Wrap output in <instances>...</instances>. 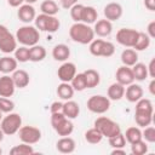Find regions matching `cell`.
Masks as SVG:
<instances>
[{
	"instance_id": "6da1fadb",
	"label": "cell",
	"mask_w": 155,
	"mask_h": 155,
	"mask_svg": "<svg viewBox=\"0 0 155 155\" xmlns=\"http://www.w3.org/2000/svg\"><path fill=\"white\" fill-rule=\"evenodd\" d=\"M94 31L93 28L90 27V24L82 23V22H75L70 29H69V36L73 41L81 44V45H87L94 39Z\"/></svg>"
},
{
	"instance_id": "7a4b0ae2",
	"label": "cell",
	"mask_w": 155,
	"mask_h": 155,
	"mask_svg": "<svg viewBox=\"0 0 155 155\" xmlns=\"http://www.w3.org/2000/svg\"><path fill=\"white\" fill-rule=\"evenodd\" d=\"M16 40L22 46L30 47V46H34V45H36L39 42L40 33L36 29V27L27 24V25H23V27L17 29V31H16Z\"/></svg>"
},
{
	"instance_id": "3957f363",
	"label": "cell",
	"mask_w": 155,
	"mask_h": 155,
	"mask_svg": "<svg viewBox=\"0 0 155 155\" xmlns=\"http://www.w3.org/2000/svg\"><path fill=\"white\" fill-rule=\"evenodd\" d=\"M94 127L99 130V132L103 134V137L110 138L121 132V128L117 122L113 121L111 119L107 116H99L94 120Z\"/></svg>"
},
{
	"instance_id": "277c9868",
	"label": "cell",
	"mask_w": 155,
	"mask_h": 155,
	"mask_svg": "<svg viewBox=\"0 0 155 155\" xmlns=\"http://www.w3.org/2000/svg\"><path fill=\"white\" fill-rule=\"evenodd\" d=\"M22 126V117L17 113H8L5 117L1 119L0 121V127L6 136H12L18 132V130Z\"/></svg>"
},
{
	"instance_id": "5b68a950",
	"label": "cell",
	"mask_w": 155,
	"mask_h": 155,
	"mask_svg": "<svg viewBox=\"0 0 155 155\" xmlns=\"http://www.w3.org/2000/svg\"><path fill=\"white\" fill-rule=\"evenodd\" d=\"M110 108V99L102 94H96L88 98L87 109L94 114H104Z\"/></svg>"
},
{
	"instance_id": "8992f818",
	"label": "cell",
	"mask_w": 155,
	"mask_h": 155,
	"mask_svg": "<svg viewBox=\"0 0 155 155\" xmlns=\"http://www.w3.org/2000/svg\"><path fill=\"white\" fill-rule=\"evenodd\" d=\"M17 48V40L16 36L10 33V30L0 24V51L4 53H11L15 52Z\"/></svg>"
},
{
	"instance_id": "52a82bcc",
	"label": "cell",
	"mask_w": 155,
	"mask_h": 155,
	"mask_svg": "<svg viewBox=\"0 0 155 155\" xmlns=\"http://www.w3.org/2000/svg\"><path fill=\"white\" fill-rule=\"evenodd\" d=\"M139 31L132 28H121L116 33V41L125 46V47H133L137 39H138Z\"/></svg>"
},
{
	"instance_id": "ba28073f",
	"label": "cell",
	"mask_w": 155,
	"mask_h": 155,
	"mask_svg": "<svg viewBox=\"0 0 155 155\" xmlns=\"http://www.w3.org/2000/svg\"><path fill=\"white\" fill-rule=\"evenodd\" d=\"M17 133L19 139L27 144H35L41 139V131L35 126H21Z\"/></svg>"
},
{
	"instance_id": "9c48e42d",
	"label": "cell",
	"mask_w": 155,
	"mask_h": 155,
	"mask_svg": "<svg viewBox=\"0 0 155 155\" xmlns=\"http://www.w3.org/2000/svg\"><path fill=\"white\" fill-rule=\"evenodd\" d=\"M76 74V65L71 62H64L57 70V76L62 82H70Z\"/></svg>"
},
{
	"instance_id": "30bf717a",
	"label": "cell",
	"mask_w": 155,
	"mask_h": 155,
	"mask_svg": "<svg viewBox=\"0 0 155 155\" xmlns=\"http://www.w3.org/2000/svg\"><path fill=\"white\" fill-rule=\"evenodd\" d=\"M115 78H116V82H119L124 86H127V85H130L134 81L132 68L127 67V65H121L120 68H117Z\"/></svg>"
},
{
	"instance_id": "8fae6325",
	"label": "cell",
	"mask_w": 155,
	"mask_h": 155,
	"mask_svg": "<svg viewBox=\"0 0 155 155\" xmlns=\"http://www.w3.org/2000/svg\"><path fill=\"white\" fill-rule=\"evenodd\" d=\"M122 12H124L122 6L119 2H109V4H107L105 7H104V11H103L105 19H108L110 22L120 19L121 16H122Z\"/></svg>"
},
{
	"instance_id": "7c38bea8",
	"label": "cell",
	"mask_w": 155,
	"mask_h": 155,
	"mask_svg": "<svg viewBox=\"0 0 155 155\" xmlns=\"http://www.w3.org/2000/svg\"><path fill=\"white\" fill-rule=\"evenodd\" d=\"M16 86L13 84V80L10 75L5 74L0 78V97H12L15 93Z\"/></svg>"
},
{
	"instance_id": "4fadbf2b",
	"label": "cell",
	"mask_w": 155,
	"mask_h": 155,
	"mask_svg": "<svg viewBox=\"0 0 155 155\" xmlns=\"http://www.w3.org/2000/svg\"><path fill=\"white\" fill-rule=\"evenodd\" d=\"M17 16L19 18V21H22L23 23H30L35 19L36 17V12H35V8L33 7V5L30 4H24V5H21L19 8H18V12H17Z\"/></svg>"
},
{
	"instance_id": "5bb4252c",
	"label": "cell",
	"mask_w": 155,
	"mask_h": 155,
	"mask_svg": "<svg viewBox=\"0 0 155 155\" xmlns=\"http://www.w3.org/2000/svg\"><path fill=\"white\" fill-rule=\"evenodd\" d=\"M143 93H144V91H143L142 86L132 82V84L127 85V87L125 88V96L124 97H126V99L128 102L136 103L137 101H139L143 97Z\"/></svg>"
},
{
	"instance_id": "9a60e30c",
	"label": "cell",
	"mask_w": 155,
	"mask_h": 155,
	"mask_svg": "<svg viewBox=\"0 0 155 155\" xmlns=\"http://www.w3.org/2000/svg\"><path fill=\"white\" fill-rule=\"evenodd\" d=\"M93 31L94 34H97L98 36L101 38H105V36H109L113 31V24L108 19H99V21H96L94 22V28H93Z\"/></svg>"
},
{
	"instance_id": "2e32d148",
	"label": "cell",
	"mask_w": 155,
	"mask_h": 155,
	"mask_svg": "<svg viewBox=\"0 0 155 155\" xmlns=\"http://www.w3.org/2000/svg\"><path fill=\"white\" fill-rule=\"evenodd\" d=\"M11 78L13 80V84H15L16 88H24L29 85V81H30L29 74L23 69H16L12 73Z\"/></svg>"
},
{
	"instance_id": "e0dca14e",
	"label": "cell",
	"mask_w": 155,
	"mask_h": 155,
	"mask_svg": "<svg viewBox=\"0 0 155 155\" xmlns=\"http://www.w3.org/2000/svg\"><path fill=\"white\" fill-rule=\"evenodd\" d=\"M56 148L62 154H71L75 150L76 144L71 137L67 136V137H62L61 139H58V142L56 143Z\"/></svg>"
},
{
	"instance_id": "ac0fdd59",
	"label": "cell",
	"mask_w": 155,
	"mask_h": 155,
	"mask_svg": "<svg viewBox=\"0 0 155 155\" xmlns=\"http://www.w3.org/2000/svg\"><path fill=\"white\" fill-rule=\"evenodd\" d=\"M63 114L65 117L73 120V119H76L80 114V107L76 102L69 99V101H65V103H63Z\"/></svg>"
},
{
	"instance_id": "d6986e66",
	"label": "cell",
	"mask_w": 155,
	"mask_h": 155,
	"mask_svg": "<svg viewBox=\"0 0 155 155\" xmlns=\"http://www.w3.org/2000/svg\"><path fill=\"white\" fill-rule=\"evenodd\" d=\"M17 64H18V62L16 61L15 57L4 56V57L0 58V71L2 74L13 73L17 69Z\"/></svg>"
},
{
	"instance_id": "ffe728a7",
	"label": "cell",
	"mask_w": 155,
	"mask_h": 155,
	"mask_svg": "<svg viewBox=\"0 0 155 155\" xmlns=\"http://www.w3.org/2000/svg\"><path fill=\"white\" fill-rule=\"evenodd\" d=\"M70 56V48L65 44H58L52 50V57L56 61L65 62Z\"/></svg>"
},
{
	"instance_id": "44dd1931",
	"label": "cell",
	"mask_w": 155,
	"mask_h": 155,
	"mask_svg": "<svg viewBox=\"0 0 155 155\" xmlns=\"http://www.w3.org/2000/svg\"><path fill=\"white\" fill-rule=\"evenodd\" d=\"M121 62L124 65L132 67L138 62V53L132 47H127L121 53Z\"/></svg>"
},
{
	"instance_id": "7402d4cb",
	"label": "cell",
	"mask_w": 155,
	"mask_h": 155,
	"mask_svg": "<svg viewBox=\"0 0 155 155\" xmlns=\"http://www.w3.org/2000/svg\"><path fill=\"white\" fill-rule=\"evenodd\" d=\"M54 131L58 133V136L61 137H67V136H70L74 131V124L71 122L70 119L65 117L64 120H62L56 127H54Z\"/></svg>"
},
{
	"instance_id": "603a6c76",
	"label": "cell",
	"mask_w": 155,
	"mask_h": 155,
	"mask_svg": "<svg viewBox=\"0 0 155 155\" xmlns=\"http://www.w3.org/2000/svg\"><path fill=\"white\" fill-rule=\"evenodd\" d=\"M125 96V86L119 84V82H114L108 87V98L110 101H120L122 97Z\"/></svg>"
},
{
	"instance_id": "cb8c5ba5",
	"label": "cell",
	"mask_w": 155,
	"mask_h": 155,
	"mask_svg": "<svg viewBox=\"0 0 155 155\" xmlns=\"http://www.w3.org/2000/svg\"><path fill=\"white\" fill-rule=\"evenodd\" d=\"M85 79H86V86L87 88H93L97 87L101 82V75L97 70L94 69H87L84 71Z\"/></svg>"
},
{
	"instance_id": "d4e9b609",
	"label": "cell",
	"mask_w": 155,
	"mask_h": 155,
	"mask_svg": "<svg viewBox=\"0 0 155 155\" xmlns=\"http://www.w3.org/2000/svg\"><path fill=\"white\" fill-rule=\"evenodd\" d=\"M46 57V50L44 46L34 45L29 47V61L31 62H41Z\"/></svg>"
},
{
	"instance_id": "484cf974",
	"label": "cell",
	"mask_w": 155,
	"mask_h": 155,
	"mask_svg": "<svg viewBox=\"0 0 155 155\" xmlns=\"http://www.w3.org/2000/svg\"><path fill=\"white\" fill-rule=\"evenodd\" d=\"M74 88L71 87V85L69 82H62L58 85L57 87V94L61 99H64V101H69L73 98L74 96Z\"/></svg>"
},
{
	"instance_id": "4316f807",
	"label": "cell",
	"mask_w": 155,
	"mask_h": 155,
	"mask_svg": "<svg viewBox=\"0 0 155 155\" xmlns=\"http://www.w3.org/2000/svg\"><path fill=\"white\" fill-rule=\"evenodd\" d=\"M98 18V12L93 6H85L84 11H82V17H81V22L86 23V24H92L97 21Z\"/></svg>"
},
{
	"instance_id": "83f0119b",
	"label": "cell",
	"mask_w": 155,
	"mask_h": 155,
	"mask_svg": "<svg viewBox=\"0 0 155 155\" xmlns=\"http://www.w3.org/2000/svg\"><path fill=\"white\" fill-rule=\"evenodd\" d=\"M136 113H147V114H154V107L150 99L148 98H140L136 102Z\"/></svg>"
},
{
	"instance_id": "f1b7e54d",
	"label": "cell",
	"mask_w": 155,
	"mask_h": 155,
	"mask_svg": "<svg viewBox=\"0 0 155 155\" xmlns=\"http://www.w3.org/2000/svg\"><path fill=\"white\" fill-rule=\"evenodd\" d=\"M40 10L42 13L45 15H48V16H56L59 11V7L58 5L56 4L54 0H45L41 2L40 5Z\"/></svg>"
},
{
	"instance_id": "f546056e",
	"label": "cell",
	"mask_w": 155,
	"mask_h": 155,
	"mask_svg": "<svg viewBox=\"0 0 155 155\" xmlns=\"http://www.w3.org/2000/svg\"><path fill=\"white\" fill-rule=\"evenodd\" d=\"M132 68V71H133V76H134V80H138V81H143L148 78V68L144 63H136L134 65L131 67Z\"/></svg>"
},
{
	"instance_id": "4dcf8cb0",
	"label": "cell",
	"mask_w": 155,
	"mask_h": 155,
	"mask_svg": "<svg viewBox=\"0 0 155 155\" xmlns=\"http://www.w3.org/2000/svg\"><path fill=\"white\" fill-rule=\"evenodd\" d=\"M150 41H151V39L149 38V35L147 33L139 31L138 39H137V41H136V44L132 48L136 50V51H144L150 46Z\"/></svg>"
},
{
	"instance_id": "1f68e13d",
	"label": "cell",
	"mask_w": 155,
	"mask_h": 155,
	"mask_svg": "<svg viewBox=\"0 0 155 155\" xmlns=\"http://www.w3.org/2000/svg\"><path fill=\"white\" fill-rule=\"evenodd\" d=\"M124 136H125L126 142H128L130 144L143 139V138H142V131H140V128H139V127H134V126H133V127H128V128L126 130V132H125Z\"/></svg>"
},
{
	"instance_id": "d6a6232c",
	"label": "cell",
	"mask_w": 155,
	"mask_h": 155,
	"mask_svg": "<svg viewBox=\"0 0 155 155\" xmlns=\"http://www.w3.org/2000/svg\"><path fill=\"white\" fill-rule=\"evenodd\" d=\"M85 139L90 144H98L103 139V134L99 132V130L93 127V128H90L85 132Z\"/></svg>"
},
{
	"instance_id": "836d02e7",
	"label": "cell",
	"mask_w": 155,
	"mask_h": 155,
	"mask_svg": "<svg viewBox=\"0 0 155 155\" xmlns=\"http://www.w3.org/2000/svg\"><path fill=\"white\" fill-rule=\"evenodd\" d=\"M34 153L35 151H34L31 144H27V143H23V142L19 145H15L10 150V154L11 155H31Z\"/></svg>"
},
{
	"instance_id": "e575fe53",
	"label": "cell",
	"mask_w": 155,
	"mask_h": 155,
	"mask_svg": "<svg viewBox=\"0 0 155 155\" xmlns=\"http://www.w3.org/2000/svg\"><path fill=\"white\" fill-rule=\"evenodd\" d=\"M70 85L74 88V91H79V92H81L85 88H87V86H86V79H85L84 73L75 74V76L70 81Z\"/></svg>"
},
{
	"instance_id": "d590c367",
	"label": "cell",
	"mask_w": 155,
	"mask_h": 155,
	"mask_svg": "<svg viewBox=\"0 0 155 155\" xmlns=\"http://www.w3.org/2000/svg\"><path fill=\"white\" fill-rule=\"evenodd\" d=\"M153 115H154V114L136 113V111H134V120H136V124H137L139 127H147V126L151 125Z\"/></svg>"
},
{
	"instance_id": "8d00e7d4",
	"label": "cell",
	"mask_w": 155,
	"mask_h": 155,
	"mask_svg": "<svg viewBox=\"0 0 155 155\" xmlns=\"http://www.w3.org/2000/svg\"><path fill=\"white\" fill-rule=\"evenodd\" d=\"M131 153L133 155H144L148 153V144L145 140L140 139L138 142H134L131 144Z\"/></svg>"
},
{
	"instance_id": "74e56055",
	"label": "cell",
	"mask_w": 155,
	"mask_h": 155,
	"mask_svg": "<svg viewBox=\"0 0 155 155\" xmlns=\"http://www.w3.org/2000/svg\"><path fill=\"white\" fill-rule=\"evenodd\" d=\"M15 58L19 63H25L29 61V47L21 46L15 50Z\"/></svg>"
},
{
	"instance_id": "f35d334b",
	"label": "cell",
	"mask_w": 155,
	"mask_h": 155,
	"mask_svg": "<svg viewBox=\"0 0 155 155\" xmlns=\"http://www.w3.org/2000/svg\"><path fill=\"white\" fill-rule=\"evenodd\" d=\"M61 27L59 19L56 16H48L47 21H46V25H45V31L48 33H56Z\"/></svg>"
},
{
	"instance_id": "ab89813d",
	"label": "cell",
	"mask_w": 155,
	"mask_h": 155,
	"mask_svg": "<svg viewBox=\"0 0 155 155\" xmlns=\"http://www.w3.org/2000/svg\"><path fill=\"white\" fill-rule=\"evenodd\" d=\"M103 42H104V40H102V39H93V40L90 42V52H91L92 56L101 57Z\"/></svg>"
},
{
	"instance_id": "60d3db41",
	"label": "cell",
	"mask_w": 155,
	"mask_h": 155,
	"mask_svg": "<svg viewBox=\"0 0 155 155\" xmlns=\"http://www.w3.org/2000/svg\"><path fill=\"white\" fill-rule=\"evenodd\" d=\"M109 139V145L114 149V148H125L126 145V139H125V136L120 132L119 134L114 136V137H110L108 138Z\"/></svg>"
},
{
	"instance_id": "b9f144b4",
	"label": "cell",
	"mask_w": 155,
	"mask_h": 155,
	"mask_svg": "<svg viewBox=\"0 0 155 155\" xmlns=\"http://www.w3.org/2000/svg\"><path fill=\"white\" fill-rule=\"evenodd\" d=\"M84 5L82 4H75L73 7H70V17L73 18L74 22H81L82 17V11H84Z\"/></svg>"
},
{
	"instance_id": "7bdbcfd3",
	"label": "cell",
	"mask_w": 155,
	"mask_h": 155,
	"mask_svg": "<svg viewBox=\"0 0 155 155\" xmlns=\"http://www.w3.org/2000/svg\"><path fill=\"white\" fill-rule=\"evenodd\" d=\"M15 109V103L7 97H0V110L2 113H11Z\"/></svg>"
},
{
	"instance_id": "ee69618b",
	"label": "cell",
	"mask_w": 155,
	"mask_h": 155,
	"mask_svg": "<svg viewBox=\"0 0 155 155\" xmlns=\"http://www.w3.org/2000/svg\"><path fill=\"white\" fill-rule=\"evenodd\" d=\"M142 138L147 143H154L155 142V128L150 125L144 127V131H142Z\"/></svg>"
},
{
	"instance_id": "f6af8a7d",
	"label": "cell",
	"mask_w": 155,
	"mask_h": 155,
	"mask_svg": "<svg viewBox=\"0 0 155 155\" xmlns=\"http://www.w3.org/2000/svg\"><path fill=\"white\" fill-rule=\"evenodd\" d=\"M114 53H115L114 44L110 41H104L103 47H102V52H101V57H111Z\"/></svg>"
},
{
	"instance_id": "bcb514c9",
	"label": "cell",
	"mask_w": 155,
	"mask_h": 155,
	"mask_svg": "<svg viewBox=\"0 0 155 155\" xmlns=\"http://www.w3.org/2000/svg\"><path fill=\"white\" fill-rule=\"evenodd\" d=\"M64 119H65V116H64L63 113H52L51 114V125H52V127L54 128Z\"/></svg>"
},
{
	"instance_id": "7dc6e473",
	"label": "cell",
	"mask_w": 155,
	"mask_h": 155,
	"mask_svg": "<svg viewBox=\"0 0 155 155\" xmlns=\"http://www.w3.org/2000/svg\"><path fill=\"white\" fill-rule=\"evenodd\" d=\"M50 110H51V114L52 113H63V103L62 102H53L50 107Z\"/></svg>"
},
{
	"instance_id": "c3c4849f",
	"label": "cell",
	"mask_w": 155,
	"mask_h": 155,
	"mask_svg": "<svg viewBox=\"0 0 155 155\" xmlns=\"http://www.w3.org/2000/svg\"><path fill=\"white\" fill-rule=\"evenodd\" d=\"M59 4L63 8L69 10L70 7H73L75 4H78V0H59Z\"/></svg>"
},
{
	"instance_id": "681fc988",
	"label": "cell",
	"mask_w": 155,
	"mask_h": 155,
	"mask_svg": "<svg viewBox=\"0 0 155 155\" xmlns=\"http://www.w3.org/2000/svg\"><path fill=\"white\" fill-rule=\"evenodd\" d=\"M147 68H148V76L154 79L155 78V58H153L150 61V63H149V65Z\"/></svg>"
},
{
	"instance_id": "f907efd6",
	"label": "cell",
	"mask_w": 155,
	"mask_h": 155,
	"mask_svg": "<svg viewBox=\"0 0 155 155\" xmlns=\"http://www.w3.org/2000/svg\"><path fill=\"white\" fill-rule=\"evenodd\" d=\"M147 34L149 35V38H150V39L155 38V21H153V22H150V23L148 24Z\"/></svg>"
},
{
	"instance_id": "816d5d0a",
	"label": "cell",
	"mask_w": 155,
	"mask_h": 155,
	"mask_svg": "<svg viewBox=\"0 0 155 155\" xmlns=\"http://www.w3.org/2000/svg\"><path fill=\"white\" fill-rule=\"evenodd\" d=\"M144 6L149 11H155V0H144Z\"/></svg>"
},
{
	"instance_id": "f5cc1de1",
	"label": "cell",
	"mask_w": 155,
	"mask_h": 155,
	"mask_svg": "<svg viewBox=\"0 0 155 155\" xmlns=\"http://www.w3.org/2000/svg\"><path fill=\"white\" fill-rule=\"evenodd\" d=\"M8 5L12 6V7H19L21 5H23L24 0H7Z\"/></svg>"
},
{
	"instance_id": "db71d44e",
	"label": "cell",
	"mask_w": 155,
	"mask_h": 155,
	"mask_svg": "<svg viewBox=\"0 0 155 155\" xmlns=\"http://www.w3.org/2000/svg\"><path fill=\"white\" fill-rule=\"evenodd\" d=\"M115 154L125 155V154H126V151H125V149H124V148H114V149L111 150V155H115Z\"/></svg>"
},
{
	"instance_id": "11a10c76",
	"label": "cell",
	"mask_w": 155,
	"mask_h": 155,
	"mask_svg": "<svg viewBox=\"0 0 155 155\" xmlns=\"http://www.w3.org/2000/svg\"><path fill=\"white\" fill-rule=\"evenodd\" d=\"M149 91H150V93L154 96L155 94V80L153 79L151 81H150V84H149Z\"/></svg>"
},
{
	"instance_id": "9f6ffc18",
	"label": "cell",
	"mask_w": 155,
	"mask_h": 155,
	"mask_svg": "<svg viewBox=\"0 0 155 155\" xmlns=\"http://www.w3.org/2000/svg\"><path fill=\"white\" fill-rule=\"evenodd\" d=\"M36 1H38V0H24V2H25V4H30V5H31V4H34V2H36Z\"/></svg>"
},
{
	"instance_id": "6f0895ef",
	"label": "cell",
	"mask_w": 155,
	"mask_h": 155,
	"mask_svg": "<svg viewBox=\"0 0 155 155\" xmlns=\"http://www.w3.org/2000/svg\"><path fill=\"white\" fill-rule=\"evenodd\" d=\"M4 136H5V134H4V132H2V130H1V127H0V142L4 139Z\"/></svg>"
},
{
	"instance_id": "680465c9",
	"label": "cell",
	"mask_w": 155,
	"mask_h": 155,
	"mask_svg": "<svg viewBox=\"0 0 155 155\" xmlns=\"http://www.w3.org/2000/svg\"><path fill=\"white\" fill-rule=\"evenodd\" d=\"M1 119H2V111L0 110V121H1Z\"/></svg>"
},
{
	"instance_id": "91938a15",
	"label": "cell",
	"mask_w": 155,
	"mask_h": 155,
	"mask_svg": "<svg viewBox=\"0 0 155 155\" xmlns=\"http://www.w3.org/2000/svg\"><path fill=\"white\" fill-rule=\"evenodd\" d=\"M1 154H2V149L0 148V155H1Z\"/></svg>"
}]
</instances>
